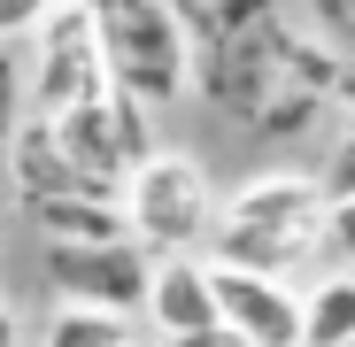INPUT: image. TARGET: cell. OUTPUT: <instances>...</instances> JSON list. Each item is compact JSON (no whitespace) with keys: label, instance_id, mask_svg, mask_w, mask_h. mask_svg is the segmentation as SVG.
Returning <instances> with one entry per match:
<instances>
[{"label":"cell","instance_id":"1","mask_svg":"<svg viewBox=\"0 0 355 347\" xmlns=\"http://www.w3.org/2000/svg\"><path fill=\"white\" fill-rule=\"evenodd\" d=\"M186 39V93L248 132H302L332 108L340 62L324 39L293 31L278 0H170Z\"/></svg>","mask_w":355,"mask_h":347},{"label":"cell","instance_id":"2","mask_svg":"<svg viewBox=\"0 0 355 347\" xmlns=\"http://www.w3.org/2000/svg\"><path fill=\"white\" fill-rule=\"evenodd\" d=\"M317 247H324V186H317V170H263L232 201H216L201 263L286 285Z\"/></svg>","mask_w":355,"mask_h":347},{"label":"cell","instance_id":"3","mask_svg":"<svg viewBox=\"0 0 355 347\" xmlns=\"http://www.w3.org/2000/svg\"><path fill=\"white\" fill-rule=\"evenodd\" d=\"M116 208H124L132 247H147V255H201L209 216H216V186H209L201 154H186V147H155L147 162L124 170Z\"/></svg>","mask_w":355,"mask_h":347},{"label":"cell","instance_id":"4","mask_svg":"<svg viewBox=\"0 0 355 347\" xmlns=\"http://www.w3.org/2000/svg\"><path fill=\"white\" fill-rule=\"evenodd\" d=\"M85 24H93L108 85L124 100H139L155 116V108H170L178 93H186V39H178L170 0H116V8H101Z\"/></svg>","mask_w":355,"mask_h":347},{"label":"cell","instance_id":"5","mask_svg":"<svg viewBox=\"0 0 355 347\" xmlns=\"http://www.w3.org/2000/svg\"><path fill=\"white\" fill-rule=\"evenodd\" d=\"M39 270H46L54 294H62V309H93V317L139 324L155 255L132 247V240H116V247H39Z\"/></svg>","mask_w":355,"mask_h":347},{"label":"cell","instance_id":"6","mask_svg":"<svg viewBox=\"0 0 355 347\" xmlns=\"http://www.w3.org/2000/svg\"><path fill=\"white\" fill-rule=\"evenodd\" d=\"M108 93V70H101V46H93V24L85 8H46L39 24V70H31V108L24 116H70L85 100Z\"/></svg>","mask_w":355,"mask_h":347},{"label":"cell","instance_id":"7","mask_svg":"<svg viewBox=\"0 0 355 347\" xmlns=\"http://www.w3.org/2000/svg\"><path fill=\"white\" fill-rule=\"evenodd\" d=\"M209 270V309L224 332H240L248 347H302V294L278 278H248V270Z\"/></svg>","mask_w":355,"mask_h":347},{"label":"cell","instance_id":"8","mask_svg":"<svg viewBox=\"0 0 355 347\" xmlns=\"http://www.w3.org/2000/svg\"><path fill=\"white\" fill-rule=\"evenodd\" d=\"M8 193H16V208H39V201H70V193H93L78 170L62 162V147H54V132H46V116H16V132H8ZM108 201V193H101Z\"/></svg>","mask_w":355,"mask_h":347},{"label":"cell","instance_id":"9","mask_svg":"<svg viewBox=\"0 0 355 347\" xmlns=\"http://www.w3.org/2000/svg\"><path fill=\"white\" fill-rule=\"evenodd\" d=\"M139 317L162 332V347L186 339V332H209L216 309H209V270H201V255H155V270H147V309H139Z\"/></svg>","mask_w":355,"mask_h":347},{"label":"cell","instance_id":"10","mask_svg":"<svg viewBox=\"0 0 355 347\" xmlns=\"http://www.w3.org/2000/svg\"><path fill=\"white\" fill-rule=\"evenodd\" d=\"M39 224V247H116V240H132L124 231V208L101 201V193H70V201H39L24 208Z\"/></svg>","mask_w":355,"mask_h":347},{"label":"cell","instance_id":"11","mask_svg":"<svg viewBox=\"0 0 355 347\" xmlns=\"http://www.w3.org/2000/svg\"><path fill=\"white\" fill-rule=\"evenodd\" d=\"M302 347H355V270H332L302 294Z\"/></svg>","mask_w":355,"mask_h":347},{"label":"cell","instance_id":"12","mask_svg":"<svg viewBox=\"0 0 355 347\" xmlns=\"http://www.w3.org/2000/svg\"><path fill=\"white\" fill-rule=\"evenodd\" d=\"M132 339H139V324H124V317L54 309V317H46V339H39V347H132Z\"/></svg>","mask_w":355,"mask_h":347},{"label":"cell","instance_id":"13","mask_svg":"<svg viewBox=\"0 0 355 347\" xmlns=\"http://www.w3.org/2000/svg\"><path fill=\"white\" fill-rule=\"evenodd\" d=\"M317 186H324V201H347L355 193V116H347V132L332 139V162L317 170Z\"/></svg>","mask_w":355,"mask_h":347},{"label":"cell","instance_id":"14","mask_svg":"<svg viewBox=\"0 0 355 347\" xmlns=\"http://www.w3.org/2000/svg\"><path fill=\"white\" fill-rule=\"evenodd\" d=\"M324 247L355 270V193H347V201H324Z\"/></svg>","mask_w":355,"mask_h":347},{"label":"cell","instance_id":"15","mask_svg":"<svg viewBox=\"0 0 355 347\" xmlns=\"http://www.w3.org/2000/svg\"><path fill=\"white\" fill-rule=\"evenodd\" d=\"M16 116H24V70H16V54L0 46V147H8V132H16Z\"/></svg>","mask_w":355,"mask_h":347},{"label":"cell","instance_id":"16","mask_svg":"<svg viewBox=\"0 0 355 347\" xmlns=\"http://www.w3.org/2000/svg\"><path fill=\"white\" fill-rule=\"evenodd\" d=\"M46 8H54V0H0V46H8V39H31V31L46 24Z\"/></svg>","mask_w":355,"mask_h":347},{"label":"cell","instance_id":"17","mask_svg":"<svg viewBox=\"0 0 355 347\" xmlns=\"http://www.w3.org/2000/svg\"><path fill=\"white\" fill-rule=\"evenodd\" d=\"M170 347H248L240 332H224V324H209V332H186V339H170Z\"/></svg>","mask_w":355,"mask_h":347},{"label":"cell","instance_id":"18","mask_svg":"<svg viewBox=\"0 0 355 347\" xmlns=\"http://www.w3.org/2000/svg\"><path fill=\"white\" fill-rule=\"evenodd\" d=\"M0 347H24V324H16V309L0 301Z\"/></svg>","mask_w":355,"mask_h":347},{"label":"cell","instance_id":"19","mask_svg":"<svg viewBox=\"0 0 355 347\" xmlns=\"http://www.w3.org/2000/svg\"><path fill=\"white\" fill-rule=\"evenodd\" d=\"M78 8H85V16H101V8H116V0H78Z\"/></svg>","mask_w":355,"mask_h":347},{"label":"cell","instance_id":"20","mask_svg":"<svg viewBox=\"0 0 355 347\" xmlns=\"http://www.w3.org/2000/svg\"><path fill=\"white\" fill-rule=\"evenodd\" d=\"M54 8H78V0H54Z\"/></svg>","mask_w":355,"mask_h":347},{"label":"cell","instance_id":"21","mask_svg":"<svg viewBox=\"0 0 355 347\" xmlns=\"http://www.w3.org/2000/svg\"><path fill=\"white\" fill-rule=\"evenodd\" d=\"M132 347H139V339H132Z\"/></svg>","mask_w":355,"mask_h":347}]
</instances>
